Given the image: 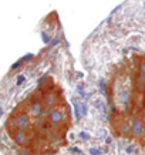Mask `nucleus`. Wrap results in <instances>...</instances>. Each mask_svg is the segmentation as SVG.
<instances>
[{
    "mask_svg": "<svg viewBox=\"0 0 145 155\" xmlns=\"http://www.w3.org/2000/svg\"><path fill=\"white\" fill-rule=\"evenodd\" d=\"M66 120H67L66 114L61 110H59V108H54V110L50 112V123L53 124V125H61Z\"/></svg>",
    "mask_w": 145,
    "mask_h": 155,
    "instance_id": "obj_1",
    "label": "nucleus"
},
{
    "mask_svg": "<svg viewBox=\"0 0 145 155\" xmlns=\"http://www.w3.org/2000/svg\"><path fill=\"white\" fill-rule=\"evenodd\" d=\"M30 115H33L34 118H41V117L44 115V105L41 101H34V103L30 104Z\"/></svg>",
    "mask_w": 145,
    "mask_h": 155,
    "instance_id": "obj_2",
    "label": "nucleus"
},
{
    "mask_svg": "<svg viewBox=\"0 0 145 155\" xmlns=\"http://www.w3.org/2000/svg\"><path fill=\"white\" fill-rule=\"evenodd\" d=\"M16 127L19 129H23V131H27V129L30 128V117L27 115V114H19V115L16 117Z\"/></svg>",
    "mask_w": 145,
    "mask_h": 155,
    "instance_id": "obj_3",
    "label": "nucleus"
},
{
    "mask_svg": "<svg viewBox=\"0 0 145 155\" xmlns=\"http://www.w3.org/2000/svg\"><path fill=\"white\" fill-rule=\"evenodd\" d=\"M131 132L132 135L135 137V138H142L145 134V124L142 120H137L135 123H134V125H132L131 128Z\"/></svg>",
    "mask_w": 145,
    "mask_h": 155,
    "instance_id": "obj_4",
    "label": "nucleus"
},
{
    "mask_svg": "<svg viewBox=\"0 0 145 155\" xmlns=\"http://www.w3.org/2000/svg\"><path fill=\"white\" fill-rule=\"evenodd\" d=\"M14 141L19 145H26L29 142V137H27V131H23V129H19L16 134H14Z\"/></svg>",
    "mask_w": 145,
    "mask_h": 155,
    "instance_id": "obj_5",
    "label": "nucleus"
},
{
    "mask_svg": "<svg viewBox=\"0 0 145 155\" xmlns=\"http://www.w3.org/2000/svg\"><path fill=\"white\" fill-rule=\"evenodd\" d=\"M57 100H59V97L56 95V94H48L47 95V100H46V104L47 107H48V110H54V107L57 105Z\"/></svg>",
    "mask_w": 145,
    "mask_h": 155,
    "instance_id": "obj_6",
    "label": "nucleus"
},
{
    "mask_svg": "<svg viewBox=\"0 0 145 155\" xmlns=\"http://www.w3.org/2000/svg\"><path fill=\"white\" fill-rule=\"evenodd\" d=\"M74 112H75V118H77V120H81V118H83V112H81L80 104L74 103Z\"/></svg>",
    "mask_w": 145,
    "mask_h": 155,
    "instance_id": "obj_7",
    "label": "nucleus"
},
{
    "mask_svg": "<svg viewBox=\"0 0 145 155\" xmlns=\"http://www.w3.org/2000/svg\"><path fill=\"white\" fill-rule=\"evenodd\" d=\"M100 90H101V93L104 94V95H108V90H107V84L104 80H100Z\"/></svg>",
    "mask_w": 145,
    "mask_h": 155,
    "instance_id": "obj_8",
    "label": "nucleus"
},
{
    "mask_svg": "<svg viewBox=\"0 0 145 155\" xmlns=\"http://www.w3.org/2000/svg\"><path fill=\"white\" fill-rule=\"evenodd\" d=\"M103 154V149L100 148H90V155H101Z\"/></svg>",
    "mask_w": 145,
    "mask_h": 155,
    "instance_id": "obj_9",
    "label": "nucleus"
},
{
    "mask_svg": "<svg viewBox=\"0 0 145 155\" xmlns=\"http://www.w3.org/2000/svg\"><path fill=\"white\" fill-rule=\"evenodd\" d=\"M80 107H81V112H83V117H87V114H88V105H87V104H81Z\"/></svg>",
    "mask_w": 145,
    "mask_h": 155,
    "instance_id": "obj_10",
    "label": "nucleus"
},
{
    "mask_svg": "<svg viewBox=\"0 0 145 155\" xmlns=\"http://www.w3.org/2000/svg\"><path fill=\"white\" fill-rule=\"evenodd\" d=\"M139 77L145 78V61L141 64V67H139Z\"/></svg>",
    "mask_w": 145,
    "mask_h": 155,
    "instance_id": "obj_11",
    "label": "nucleus"
},
{
    "mask_svg": "<svg viewBox=\"0 0 145 155\" xmlns=\"http://www.w3.org/2000/svg\"><path fill=\"white\" fill-rule=\"evenodd\" d=\"M24 81H26V77L24 76H19L17 77V81H16V85H23Z\"/></svg>",
    "mask_w": 145,
    "mask_h": 155,
    "instance_id": "obj_12",
    "label": "nucleus"
},
{
    "mask_svg": "<svg viewBox=\"0 0 145 155\" xmlns=\"http://www.w3.org/2000/svg\"><path fill=\"white\" fill-rule=\"evenodd\" d=\"M23 63H24V61H23V60H21V58H20L19 61H17V63H14L13 65H12V70H17V68H19L20 65L23 64Z\"/></svg>",
    "mask_w": 145,
    "mask_h": 155,
    "instance_id": "obj_13",
    "label": "nucleus"
},
{
    "mask_svg": "<svg viewBox=\"0 0 145 155\" xmlns=\"http://www.w3.org/2000/svg\"><path fill=\"white\" fill-rule=\"evenodd\" d=\"M68 151H70V152H72V154H81V152H83V151H81L80 148H77V147H71Z\"/></svg>",
    "mask_w": 145,
    "mask_h": 155,
    "instance_id": "obj_14",
    "label": "nucleus"
},
{
    "mask_svg": "<svg viewBox=\"0 0 145 155\" xmlns=\"http://www.w3.org/2000/svg\"><path fill=\"white\" fill-rule=\"evenodd\" d=\"M44 81H47V74H46V76H43V77H41V78L39 80V81H37V85H39V87H41Z\"/></svg>",
    "mask_w": 145,
    "mask_h": 155,
    "instance_id": "obj_15",
    "label": "nucleus"
},
{
    "mask_svg": "<svg viewBox=\"0 0 145 155\" xmlns=\"http://www.w3.org/2000/svg\"><path fill=\"white\" fill-rule=\"evenodd\" d=\"M33 58H34L33 54H26L24 57H21V60H23V61H29V60H33Z\"/></svg>",
    "mask_w": 145,
    "mask_h": 155,
    "instance_id": "obj_16",
    "label": "nucleus"
},
{
    "mask_svg": "<svg viewBox=\"0 0 145 155\" xmlns=\"http://www.w3.org/2000/svg\"><path fill=\"white\" fill-rule=\"evenodd\" d=\"M43 41H44L46 44H48V43H50V37L47 36L46 33H43Z\"/></svg>",
    "mask_w": 145,
    "mask_h": 155,
    "instance_id": "obj_17",
    "label": "nucleus"
},
{
    "mask_svg": "<svg viewBox=\"0 0 145 155\" xmlns=\"http://www.w3.org/2000/svg\"><path fill=\"white\" fill-rule=\"evenodd\" d=\"M80 137H81L83 140H90V135H88L87 132H80Z\"/></svg>",
    "mask_w": 145,
    "mask_h": 155,
    "instance_id": "obj_18",
    "label": "nucleus"
},
{
    "mask_svg": "<svg viewBox=\"0 0 145 155\" xmlns=\"http://www.w3.org/2000/svg\"><path fill=\"white\" fill-rule=\"evenodd\" d=\"M77 90H78V93L81 94V95H86V94H84V88H83V85H78V88H77Z\"/></svg>",
    "mask_w": 145,
    "mask_h": 155,
    "instance_id": "obj_19",
    "label": "nucleus"
},
{
    "mask_svg": "<svg viewBox=\"0 0 145 155\" xmlns=\"http://www.w3.org/2000/svg\"><path fill=\"white\" fill-rule=\"evenodd\" d=\"M132 149H134V147L131 145V147H128V148H127V152H128V154H131V152H132Z\"/></svg>",
    "mask_w": 145,
    "mask_h": 155,
    "instance_id": "obj_20",
    "label": "nucleus"
}]
</instances>
